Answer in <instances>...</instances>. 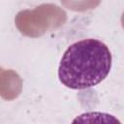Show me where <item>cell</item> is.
<instances>
[{"instance_id": "obj_1", "label": "cell", "mask_w": 124, "mask_h": 124, "mask_svg": "<svg viewBox=\"0 0 124 124\" xmlns=\"http://www.w3.org/2000/svg\"><path fill=\"white\" fill-rule=\"evenodd\" d=\"M111 54L101 41L85 39L72 44L65 51L58 68L60 81L71 89L97 85L108 75Z\"/></svg>"}, {"instance_id": "obj_2", "label": "cell", "mask_w": 124, "mask_h": 124, "mask_svg": "<svg viewBox=\"0 0 124 124\" xmlns=\"http://www.w3.org/2000/svg\"><path fill=\"white\" fill-rule=\"evenodd\" d=\"M67 15L55 4H42L33 10L17 13L15 23L18 31L27 37L38 38L65 24Z\"/></svg>"}, {"instance_id": "obj_3", "label": "cell", "mask_w": 124, "mask_h": 124, "mask_svg": "<svg viewBox=\"0 0 124 124\" xmlns=\"http://www.w3.org/2000/svg\"><path fill=\"white\" fill-rule=\"evenodd\" d=\"M1 80L7 82L8 84L7 86L1 87V95L4 99L13 100L19 95L21 91L22 81L19 76L16 72H14L13 70L5 71L4 69H2Z\"/></svg>"}, {"instance_id": "obj_4", "label": "cell", "mask_w": 124, "mask_h": 124, "mask_svg": "<svg viewBox=\"0 0 124 124\" xmlns=\"http://www.w3.org/2000/svg\"><path fill=\"white\" fill-rule=\"evenodd\" d=\"M62 5L74 12H86L95 9L101 0H60Z\"/></svg>"}, {"instance_id": "obj_5", "label": "cell", "mask_w": 124, "mask_h": 124, "mask_svg": "<svg viewBox=\"0 0 124 124\" xmlns=\"http://www.w3.org/2000/svg\"><path fill=\"white\" fill-rule=\"evenodd\" d=\"M121 24H122V27L124 28V13L122 14V16H121Z\"/></svg>"}]
</instances>
